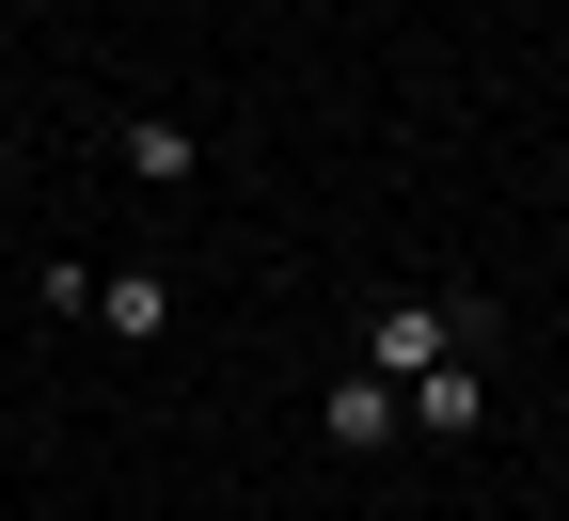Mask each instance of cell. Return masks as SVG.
<instances>
[{"mask_svg": "<svg viewBox=\"0 0 569 521\" xmlns=\"http://www.w3.org/2000/svg\"><path fill=\"white\" fill-rule=\"evenodd\" d=\"M96 332L111 348H159L174 332V269H96Z\"/></svg>", "mask_w": 569, "mask_h": 521, "instance_id": "obj_5", "label": "cell"}, {"mask_svg": "<svg viewBox=\"0 0 569 521\" xmlns=\"http://www.w3.org/2000/svg\"><path fill=\"white\" fill-rule=\"evenodd\" d=\"M411 427H427V442H475V427H490V348L427 363V380H411Z\"/></svg>", "mask_w": 569, "mask_h": 521, "instance_id": "obj_4", "label": "cell"}, {"mask_svg": "<svg viewBox=\"0 0 569 521\" xmlns=\"http://www.w3.org/2000/svg\"><path fill=\"white\" fill-rule=\"evenodd\" d=\"M396 427H411V395L380 380V363H348V380L317 395V442H332V459H380V442H396Z\"/></svg>", "mask_w": 569, "mask_h": 521, "instance_id": "obj_2", "label": "cell"}, {"mask_svg": "<svg viewBox=\"0 0 569 521\" xmlns=\"http://www.w3.org/2000/svg\"><path fill=\"white\" fill-rule=\"evenodd\" d=\"M459 348H490V301H459V284H411V301L365 317V363H380L396 395L427 380V363H459Z\"/></svg>", "mask_w": 569, "mask_h": 521, "instance_id": "obj_1", "label": "cell"}, {"mask_svg": "<svg viewBox=\"0 0 569 521\" xmlns=\"http://www.w3.org/2000/svg\"><path fill=\"white\" fill-rule=\"evenodd\" d=\"M111 174H127V190H190V174H206V142H190L174 111H127V127H111Z\"/></svg>", "mask_w": 569, "mask_h": 521, "instance_id": "obj_3", "label": "cell"}]
</instances>
